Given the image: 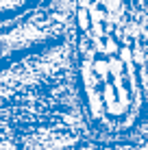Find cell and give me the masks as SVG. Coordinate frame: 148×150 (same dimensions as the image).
I'll return each instance as SVG.
<instances>
[{"instance_id":"obj_1","label":"cell","mask_w":148,"mask_h":150,"mask_svg":"<svg viewBox=\"0 0 148 150\" xmlns=\"http://www.w3.org/2000/svg\"><path fill=\"white\" fill-rule=\"evenodd\" d=\"M74 85L96 142L133 137L148 120V48L126 7L74 0Z\"/></svg>"},{"instance_id":"obj_2","label":"cell","mask_w":148,"mask_h":150,"mask_svg":"<svg viewBox=\"0 0 148 150\" xmlns=\"http://www.w3.org/2000/svg\"><path fill=\"white\" fill-rule=\"evenodd\" d=\"M89 139L72 35L0 61V150H74Z\"/></svg>"},{"instance_id":"obj_3","label":"cell","mask_w":148,"mask_h":150,"mask_svg":"<svg viewBox=\"0 0 148 150\" xmlns=\"http://www.w3.org/2000/svg\"><path fill=\"white\" fill-rule=\"evenodd\" d=\"M44 2L48 0H0V22L24 18V15L37 11Z\"/></svg>"},{"instance_id":"obj_4","label":"cell","mask_w":148,"mask_h":150,"mask_svg":"<svg viewBox=\"0 0 148 150\" xmlns=\"http://www.w3.org/2000/svg\"><path fill=\"white\" fill-rule=\"evenodd\" d=\"M144 44H146V41H144ZM146 48H148V44H146Z\"/></svg>"}]
</instances>
